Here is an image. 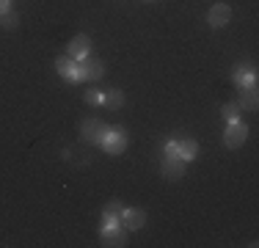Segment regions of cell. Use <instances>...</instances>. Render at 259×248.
<instances>
[{
	"label": "cell",
	"mask_w": 259,
	"mask_h": 248,
	"mask_svg": "<svg viewBox=\"0 0 259 248\" xmlns=\"http://www.w3.org/2000/svg\"><path fill=\"white\" fill-rule=\"evenodd\" d=\"M165 154H168V157H177V154H180V141H168V144H165Z\"/></svg>",
	"instance_id": "obj_19"
},
{
	"label": "cell",
	"mask_w": 259,
	"mask_h": 248,
	"mask_svg": "<svg viewBox=\"0 0 259 248\" xmlns=\"http://www.w3.org/2000/svg\"><path fill=\"white\" fill-rule=\"evenodd\" d=\"M17 22H20V20H17L14 11H6V14H0V25H3L6 30H14V28H17Z\"/></svg>",
	"instance_id": "obj_16"
},
{
	"label": "cell",
	"mask_w": 259,
	"mask_h": 248,
	"mask_svg": "<svg viewBox=\"0 0 259 248\" xmlns=\"http://www.w3.org/2000/svg\"><path fill=\"white\" fill-rule=\"evenodd\" d=\"M102 72H105L102 61H100V58H91V55H85V58L77 61L72 80H77V83H83V80H100Z\"/></svg>",
	"instance_id": "obj_1"
},
{
	"label": "cell",
	"mask_w": 259,
	"mask_h": 248,
	"mask_svg": "<svg viewBox=\"0 0 259 248\" xmlns=\"http://www.w3.org/2000/svg\"><path fill=\"white\" fill-rule=\"evenodd\" d=\"M75 66H77V61L69 58V55H61V58L55 61V69H58V74H61V77H66V80H72V74H75Z\"/></svg>",
	"instance_id": "obj_10"
},
{
	"label": "cell",
	"mask_w": 259,
	"mask_h": 248,
	"mask_svg": "<svg viewBox=\"0 0 259 248\" xmlns=\"http://www.w3.org/2000/svg\"><path fill=\"white\" fill-rule=\"evenodd\" d=\"M102 245H127V229L119 223H105L102 229Z\"/></svg>",
	"instance_id": "obj_5"
},
{
	"label": "cell",
	"mask_w": 259,
	"mask_h": 248,
	"mask_svg": "<svg viewBox=\"0 0 259 248\" xmlns=\"http://www.w3.org/2000/svg\"><path fill=\"white\" fill-rule=\"evenodd\" d=\"M102 102H105V105H108V108H110V110H119V108H121V105H124V94H121V91H119V89H110V91H108V94H105V97H102Z\"/></svg>",
	"instance_id": "obj_13"
},
{
	"label": "cell",
	"mask_w": 259,
	"mask_h": 248,
	"mask_svg": "<svg viewBox=\"0 0 259 248\" xmlns=\"http://www.w3.org/2000/svg\"><path fill=\"white\" fill-rule=\"evenodd\" d=\"M245 138H248V127L240 119H232L229 127H226V133H224V144L229 149H240L245 144Z\"/></svg>",
	"instance_id": "obj_3"
},
{
	"label": "cell",
	"mask_w": 259,
	"mask_h": 248,
	"mask_svg": "<svg viewBox=\"0 0 259 248\" xmlns=\"http://www.w3.org/2000/svg\"><path fill=\"white\" fill-rule=\"evenodd\" d=\"M180 157L188 163V160H193V157H199V144H196L193 138H182L180 141Z\"/></svg>",
	"instance_id": "obj_12"
},
{
	"label": "cell",
	"mask_w": 259,
	"mask_h": 248,
	"mask_svg": "<svg viewBox=\"0 0 259 248\" xmlns=\"http://www.w3.org/2000/svg\"><path fill=\"white\" fill-rule=\"evenodd\" d=\"M234 80H237L243 89H256V74L251 66H243V69H237L234 72Z\"/></svg>",
	"instance_id": "obj_11"
},
{
	"label": "cell",
	"mask_w": 259,
	"mask_h": 248,
	"mask_svg": "<svg viewBox=\"0 0 259 248\" xmlns=\"http://www.w3.org/2000/svg\"><path fill=\"white\" fill-rule=\"evenodd\" d=\"M85 102H91V105H100V102H102V94H100L97 89H89V91H85Z\"/></svg>",
	"instance_id": "obj_18"
},
{
	"label": "cell",
	"mask_w": 259,
	"mask_h": 248,
	"mask_svg": "<svg viewBox=\"0 0 259 248\" xmlns=\"http://www.w3.org/2000/svg\"><path fill=\"white\" fill-rule=\"evenodd\" d=\"M229 20H232V9L226 3H215L207 14V22L212 28H224V25H229Z\"/></svg>",
	"instance_id": "obj_7"
},
{
	"label": "cell",
	"mask_w": 259,
	"mask_h": 248,
	"mask_svg": "<svg viewBox=\"0 0 259 248\" xmlns=\"http://www.w3.org/2000/svg\"><path fill=\"white\" fill-rule=\"evenodd\" d=\"M163 177L165 179H171V182H177V179H182L185 177V160L177 154V157H165L163 160Z\"/></svg>",
	"instance_id": "obj_6"
},
{
	"label": "cell",
	"mask_w": 259,
	"mask_h": 248,
	"mask_svg": "<svg viewBox=\"0 0 259 248\" xmlns=\"http://www.w3.org/2000/svg\"><path fill=\"white\" fill-rule=\"evenodd\" d=\"M146 3H155V0H146Z\"/></svg>",
	"instance_id": "obj_21"
},
{
	"label": "cell",
	"mask_w": 259,
	"mask_h": 248,
	"mask_svg": "<svg viewBox=\"0 0 259 248\" xmlns=\"http://www.w3.org/2000/svg\"><path fill=\"white\" fill-rule=\"evenodd\" d=\"M240 108L256 110V89H243V97H240Z\"/></svg>",
	"instance_id": "obj_15"
},
{
	"label": "cell",
	"mask_w": 259,
	"mask_h": 248,
	"mask_svg": "<svg viewBox=\"0 0 259 248\" xmlns=\"http://www.w3.org/2000/svg\"><path fill=\"white\" fill-rule=\"evenodd\" d=\"M9 3H11V0H0V14H6V11H9Z\"/></svg>",
	"instance_id": "obj_20"
},
{
	"label": "cell",
	"mask_w": 259,
	"mask_h": 248,
	"mask_svg": "<svg viewBox=\"0 0 259 248\" xmlns=\"http://www.w3.org/2000/svg\"><path fill=\"white\" fill-rule=\"evenodd\" d=\"M121 213H124V207H121L119 201H110L108 207H105V223H119Z\"/></svg>",
	"instance_id": "obj_14"
},
{
	"label": "cell",
	"mask_w": 259,
	"mask_h": 248,
	"mask_svg": "<svg viewBox=\"0 0 259 248\" xmlns=\"http://www.w3.org/2000/svg\"><path fill=\"white\" fill-rule=\"evenodd\" d=\"M127 130L124 127H108V135H105L102 146L108 149V154H121L127 149Z\"/></svg>",
	"instance_id": "obj_2"
},
{
	"label": "cell",
	"mask_w": 259,
	"mask_h": 248,
	"mask_svg": "<svg viewBox=\"0 0 259 248\" xmlns=\"http://www.w3.org/2000/svg\"><path fill=\"white\" fill-rule=\"evenodd\" d=\"M80 133H83V141H89V144H100L105 141V135H108V127L100 121V119H89L80 124Z\"/></svg>",
	"instance_id": "obj_4"
},
{
	"label": "cell",
	"mask_w": 259,
	"mask_h": 248,
	"mask_svg": "<svg viewBox=\"0 0 259 248\" xmlns=\"http://www.w3.org/2000/svg\"><path fill=\"white\" fill-rule=\"evenodd\" d=\"M119 223L127 229V232H135V229H141L146 223V213H144V210H138V207H135V210H124Z\"/></svg>",
	"instance_id": "obj_8"
},
{
	"label": "cell",
	"mask_w": 259,
	"mask_h": 248,
	"mask_svg": "<svg viewBox=\"0 0 259 248\" xmlns=\"http://www.w3.org/2000/svg\"><path fill=\"white\" fill-rule=\"evenodd\" d=\"M237 113H240V102H229V105H226V108H224V116H226V119H237Z\"/></svg>",
	"instance_id": "obj_17"
},
{
	"label": "cell",
	"mask_w": 259,
	"mask_h": 248,
	"mask_svg": "<svg viewBox=\"0 0 259 248\" xmlns=\"http://www.w3.org/2000/svg\"><path fill=\"white\" fill-rule=\"evenodd\" d=\"M89 53H91V39L85 33H77L75 39L69 42V58L80 61V58H85Z\"/></svg>",
	"instance_id": "obj_9"
}]
</instances>
